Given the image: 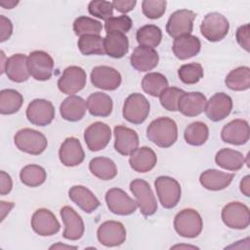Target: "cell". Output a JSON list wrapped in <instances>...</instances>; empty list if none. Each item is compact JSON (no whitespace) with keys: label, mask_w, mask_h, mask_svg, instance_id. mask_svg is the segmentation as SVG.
Returning a JSON list of instances; mask_svg holds the SVG:
<instances>
[{"label":"cell","mask_w":250,"mask_h":250,"mask_svg":"<svg viewBox=\"0 0 250 250\" xmlns=\"http://www.w3.org/2000/svg\"><path fill=\"white\" fill-rule=\"evenodd\" d=\"M222 220L224 224L235 229H244L250 224L249 208L238 201L228 203L222 210Z\"/></svg>","instance_id":"cell-9"},{"label":"cell","mask_w":250,"mask_h":250,"mask_svg":"<svg viewBox=\"0 0 250 250\" xmlns=\"http://www.w3.org/2000/svg\"><path fill=\"white\" fill-rule=\"evenodd\" d=\"M206 103V97L202 93L185 92L180 98L178 110L188 117L197 116L204 111Z\"/></svg>","instance_id":"cell-24"},{"label":"cell","mask_w":250,"mask_h":250,"mask_svg":"<svg viewBox=\"0 0 250 250\" xmlns=\"http://www.w3.org/2000/svg\"><path fill=\"white\" fill-rule=\"evenodd\" d=\"M0 204H1V222H3L6 215L9 214L11 209L14 207V203L13 202H6V201L2 200V201H0Z\"/></svg>","instance_id":"cell-53"},{"label":"cell","mask_w":250,"mask_h":250,"mask_svg":"<svg viewBox=\"0 0 250 250\" xmlns=\"http://www.w3.org/2000/svg\"><path fill=\"white\" fill-rule=\"evenodd\" d=\"M91 173L103 181H109L117 175V167L115 163L107 157H95L89 163Z\"/></svg>","instance_id":"cell-34"},{"label":"cell","mask_w":250,"mask_h":250,"mask_svg":"<svg viewBox=\"0 0 250 250\" xmlns=\"http://www.w3.org/2000/svg\"><path fill=\"white\" fill-rule=\"evenodd\" d=\"M221 138L225 143L241 146L249 141V124L243 119H234L226 124L221 131Z\"/></svg>","instance_id":"cell-20"},{"label":"cell","mask_w":250,"mask_h":250,"mask_svg":"<svg viewBox=\"0 0 250 250\" xmlns=\"http://www.w3.org/2000/svg\"><path fill=\"white\" fill-rule=\"evenodd\" d=\"M0 41L4 42L8 40L13 33V23L11 20L6 18L5 16H0Z\"/></svg>","instance_id":"cell-49"},{"label":"cell","mask_w":250,"mask_h":250,"mask_svg":"<svg viewBox=\"0 0 250 250\" xmlns=\"http://www.w3.org/2000/svg\"><path fill=\"white\" fill-rule=\"evenodd\" d=\"M59 157L66 167L81 164L85 158V153L80 141L74 137L66 138L59 149Z\"/></svg>","instance_id":"cell-21"},{"label":"cell","mask_w":250,"mask_h":250,"mask_svg":"<svg viewBox=\"0 0 250 250\" xmlns=\"http://www.w3.org/2000/svg\"><path fill=\"white\" fill-rule=\"evenodd\" d=\"M250 177L247 175L245 176L241 182H240V191L245 195V196H250Z\"/></svg>","instance_id":"cell-52"},{"label":"cell","mask_w":250,"mask_h":250,"mask_svg":"<svg viewBox=\"0 0 250 250\" xmlns=\"http://www.w3.org/2000/svg\"><path fill=\"white\" fill-rule=\"evenodd\" d=\"M20 178L23 185L31 188L41 186L47 178L45 169L36 164L24 166L20 172Z\"/></svg>","instance_id":"cell-40"},{"label":"cell","mask_w":250,"mask_h":250,"mask_svg":"<svg viewBox=\"0 0 250 250\" xmlns=\"http://www.w3.org/2000/svg\"><path fill=\"white\" fill-rule=\"evenodd\" d=\"M184 93L185 91L177 87L166 88L159 95V101L161 105L169 111H177L180 98Z\"/></svg>","instance_id":"cell-44"},{"label":"cell","mask_w":250,"mask_h":250,"mask_svg":"<svg viewBox=\"0 0 250 250\" xmlns=\"http://www.w3.org/2000/svg\"><path fill=\"white\" fill-rule=\"evenodd\" d=\"M88 11L90 15L106 21L113 16V5L109 1L94 0L88 4Z\"/></svg>","instance_id":"cell-46"},{"label":"cell","mask_w":250,"mask_h":250,"mask_svg":"<svg viewBox=\"0 0 250 250\" xmlns=\"http://www.w3.org/2000/svg\"><path fill=\"white\" fill-rule=\"evenodd\" d=\"M104 40L100 35H83L80 36L77 42L79 51L85 56L90 55H104Z\"/></svg>","instance_id":"cell-41"},{"label":"cell","mask_w":250,"mask_h":250,"mask_svg":"<svg viewBox=\"0 0 250 250\" xmlns=\"http://www.w3.org/2000/svg\"><path fill=\"white\" fill-rule=\"evenodd\" d=\"M13 188V181L9 174L5 171L0 172V194L6 195L8 194Z\"/></svg>","instance_id":"cell-51"},{"label":"cell","mask_w":250,"mask_h":250,"mask_svg":"<svg viewBox=\"0 0 250 250\" xmlns=\"http://www.w3.org/2000/svg\"><path fill=\"white\" fill-rule=\"evenodd\" d=\"M142 88L146 94L152 97H159V95L168 88V80L159 72H149L144 76Z\"/></svg>","instance_id":"cell-38"},{"label":"cell","mask_w":250,"mask_h":250,"mask_svg":"<svg viewBox=\"0 0 250 250\" xmlns=\"http://www.w3.org/2000/svg\"><path fill=\"white\" fill-rule=\"evenodd\" d=\"M14 142L20 150L31 155L41 154L48 146L46 137L41 132L30 128L18 131L14 137Z\"/></svg>","instance_id":"cell-3"},{"label":"cell","mask_w":250,"mask_h":250,"mask_svg":"<svg viewBox=\"0 0 250 250\" xmlns=\"http://www.w3.org/2000/svg\"><path fill=\"white\" fill-rule=\"evenodd\" d=\"M31 228L41 236H51L57 233L61 225L56 216L46 208L37 209L31 217Z\"/></svg>","instance_id":"cell-17"},{"label":"cell","mask_w":250,"mask_h":250,"mask_svg":"<svg viewBox=\"0 0 250 250\" xmlns=\"http://www.w3.org/2000/svg\"><path fill=\"white\" fill-rule=\"evenodd\" d=\"M102 29V23L90 17L81 16L73 21V31L79 37L83 35H100Z\"/></svg>","instance_id":"cell-42"},{"label":"cell","mask_w":250,"mask_h":250,"mask_svg":"<svg viewBox=\"0 0 250 250\" xmlns=\"http://www.w3.org/2000/svg\"><path fill=\"white\" fill-rule=\"evenodd\" d=\"M27 68L29 74L35 80L46 81L53 74V58L44 51H33L27 57Z\"/></svg>","instance_id":"cell-8"},{"label":"cell","mask_w":250,"mask_h":250,"mask_svg":"<svg viewBox=\"0 0 250 250\" xmlns=\"http://www.w3.org/2000/svg\"><path fill=\"white\" fill-rule=\"evenodd\" d=\"M92 84L102 90H116L122 81L121 74L115 68L107 65L95 66L91 71Z\"/></svg>","instance_id":"cell-15"},{"label":"cell","mask_w":250,"mask_h":250,"mask_svg":"<svg viewBox=\"0 0 250 250\" xmlns=\"http://www.w3.org/2000/svg\"><path fill=\"white\" fill-rule=\"evenodd\" d=\"M87 109L93 116L106 117L108 116L113 107L111 98L103 92H95L87 99Z\"/></svg>","instance_id":"cell-32"},{"label":"cell","mask_w":250,"mask_h":250,"mask_svg":"<svg viewBox=\"0 0 250 250\" xmlns=\"http://www.w3.org/2000/svg\"><path fill=\"white\" fill-rule=\"evenodd\" d=\"M203 67L198 62L183 64L178 70L179 78L183 83L188 85L197 83L203 77Z\"/></svg>","instance_id":"cell-43"},{"label":"cell","mask_w":250,"mask_h":250,"mask_svg":"<svg viewBox=\"0 0 250 250\" xmlns=\"http://www.w3.org/2000/svg\"><path fill=\"white\" fill-rule=\"evenodd\" d=\"M156 162V154L148 146L138 147L130 154L129 158V164L131 168L138 173L149 172L154 168Z\"/></svg>","instance_id":"cell-26"},{"label":"cell","mask_w":250,"mask_h":250,"mask_svg":"<svg viewBox=\"0 0 250 250\" xmlns=\"http://www.w3.org/2000/svg\"><path fill=\"white\" fill-rule=\"evenodd\" d=\"M136 38L140 46L154 48L157 47L161 42L162 31L154 24H146L141 26L137 30Z\"/></svg>","instance_id":"cell-39"},{"label":"cell","mask_w":250,"mask_h":250,"mask_svg":"<svg viewBox=\"0 0 250 250\" xmlns=\"http://www.w3.org/2000/svg\"><path fill=\"white\" fill-rule=\"evenodd\" d=\"M201 48L200 40L191 34L174 39L173 53L179 60H188L196 56Z\"/></svg>","instance_id":"cell-30"},{"label":"cell","mask_w":250,"mask_h":250,"mask_svg":"<svg viewBox=\"0 0 250 250\" xmlns=\"http://www.w3.org/2000/svg\"><path fill=\"white\" fill-rule=\"evenodd\" d=\"M227 87L232 91H245L250 88V68L238 66L229 72L225 79Z\"/></svg>","instance_id":"cell-35"},{"label":"cell","mask_w":250,"mask_h":250,"mask_svg":"<svg viewBox=\"0 0 250 250\" xmlns=\"http://www.w3.org/2000/svg\"><path fill=\"white\" fill-rule=\"evenodd\" d=\"M234 177L232 173H226L216 169H208L199 177L200 185L208 190H221L229 187Z\"/></svg>","instance_id":"cell-29"},{"label":"cell","mask_w":250,"mask_h":250,"mask_svg":"<svg viewBox=\"0 0 250 250\" xmlns=\"http://www.w3.org/2000/svg\"><path fill=\"white\" fill-rule=\"evenodd\" d=\"M23 103L21 93L14 89H4L0 92V113L3 115L14 114L20 110Z\"/></svg>","instance_id":"cell-36"},{"label":"cell","mask_w":250,"mask_h":250,"mask_svg":"<svg viewBox=\"0 0 250 250\" xmlns=\"http://www.w3.org/2000/svg\"><path fill=\"white\" fill-rule=\"evenodd\" d=\"M68 196L72 202L86 213L94 212L101 205L96 195L84 186H73L70 188Z\"/></svg>","instance_id":"cell-27"},{"label":"cell","mask_w":250,"mask_h":250,"mask_svg":"<svg viewBox=\"0 0 250 250\" xmlns=\"http://www.w3.org/2000/svg\"><path fill=\"white\" fill-rule=\"evenodd\" d=\"M174 229L176 232L186 238L198 236L203 229V221L200 214L191 208L180 211L174 219Z\"/></svg>","instance_id":"cell-2"},{"label":"cell","mask_w":250,"mask_h":250,"mask_svg":"<svg viewBox=\"0 0 250 250\" xmlns=\"http://www.w3.org/2000/svg\"><path fill=\"white\" fill-rule=\"evenodd\" d=\"M196 15L194 12L188 9L175 11L170 16L166 23L167 33L173 38L190 34L193 28V21Z\"/></svg>","instance_id":"cell-10"},{"label":"cell","mask_w":250,"mask_h":250,"mask_svg":"<svg viewBox=\"0 0 250 250\" xmlns=\"http://www.w3.org/2000/svg\"><path fill=\"white\" fill-rule=\"evenodd\" d=\"M166 5L167 2L165 0H144L142 2V11L146 18L156 20L164 15Z\"/></svg>","instance_id":"cell-47"},{"label":"cell","mask_w":250,"mask_h":250,"mask_svg":"<svg viewBox=\"0 0 250 250\" xmlns=\"http://www.w3.org/2000/svg\"><path fill=\"white\" fill-rule=\"evenodd\" d=\"M104 199L109 211L120 216L131 215L138 207L136 200L131 198L123 189L118 188L108 189L105 193Z\"/></svg>","instance_id":"cell-11"},{"label":"cell","mask_w":250,"mask_h":250,"mask_svg":"<svg viewBox=\"0 0 250 250\" xmlns=\"http://www.w3.org/2000/svg\"><path fill=\"white\" fill-rule=\"evenodd\" d=\"M87 110L86 101L75 95H71L64 99L60 106V112L64 120L76 122L81 120Z\"/></svg>","instance_id":"cell-28"},{"label":"cell","mask_w":250,"mask_h":250,"mask_svg":"<svg viewBox=\"0 0 250 250\" xmlns=\"http://www.w3.org/2000/svg\"><path fill=\"white\" fill-rule=\"evenodd\" d=\"M97 237L99 242L104 246H119L126 240V229L120 222L105 221L98 228Z\"/></svg>","instance_id":"cell-13"},{"label":"cell","mask_w":250,"mask_h":250,"mask_svg":"<svg viewBox=\"0 0 250 250\" xmlns=\"http://www.w3.org/2000/svg\"><path fill=\"white\" fill-rule=\"evenodd\" d=\"M60 213L64 224L62 236L68 240L80 239L85 231V226L80 215L70 206H63Z\"/></svg>","instance_id":"cell-19"},{"label":"cell","mask_w":250,"mask_h":250,"mask_svg":"<svg viewBox=\"0 0 250 250\" xmlns=\"http://www.w3.org/2000/svg\"><path fill=\"white\" fill-rule=\"evenodd\" d=\"M133 25V21L129 16L121 15L119 17H112L105 21L104 29L106 34L111 32L127 33Z\"/></svg>","instance_id":"cell-45"},{"label":"cell","mask_w":250,"mask_h":250,"mask_svg":"<svg viewBox=\"0 0 250 250\" xmlns=\"http://www.w3.org/2000/svg\"><path fill=\"white\" fill-rule=\"evenodd\" d=\"M104 47L107 56L114 59L123 58L129 51L128 37L120 32L107 33L104 40Z\"/></svg>","instance_id":"cell-31"},{"label":"cell","mask_w":250,"mask_h":250,"mask_svg":"<svg viewBox=\"0 0 250 250\" xmlns=\"http://www.w3.org/2000/svg\"><path fill=\"white\" fill-rule=\"evenodd\" d=\"M215 162L223 169L235 172L243 167L245 158L244 155L238 150L231 148H222L216 153Z\"/></svg>","instance_id":"cell-33"},{"label":"cell","mask_w":250,"mask_h":250,"mask_svg":"<svg viewBox=\"0 0 250 250\" xmlns=\"http://www.w3.org/2000/svg\"><path fill=\"white\" fill-rule=\"evenodd\" d=\"M154 187L161 205L166 209L174 208L181 199V186L177 180L169 176H159L154 181Z\"/></svg>","instance_id":"cell-7"},{"label":"cell","mask_w":250,"mask_h":250,"mask_svg":"<svg viewBox=\"0 0 250 250\" xmlns=\"http://www.w3.org/2000/svg\"><path fill=\"white\" fill-rule=\"evenodd\" d=\"M76 249L77 247L76 246H71V245H65V244H62L61 242L57 243V244H54L50 247V249Z\"/></svg>","instance_id":"cell-55"},{"label":"cell","mask_w":250,"mask_h":250,"mask_svg":"<svg viewBox=\"0 0 250 250\" xmlns=\"http://www.w3.org/2000/svg\"><path fill=\"white\" fill-rule=\"evenodd\" d=\"M114 148L122 155H130L139 146V136L136 131L126 126L114 127Z\"/></svg>","instance_id":"cell-22"},{"label":"cell","mask_w":250,"mask_h":250,"mask_svg":"<svg viewBox=\"0 0 250 250\" xmlns=\"http://www.w3.org/2000/svg\"><path fill=\"white\" fill-rule=\"evenodd\" d=\"M8 78L14 82L26 81L30 74L27 68V57L23 54H15L7 59L5 70Z\"/></svg>","instance_id":"cell-25"},{"label":"cell","mask_w":250,"mask_h":250,"mask_svg":"<svg viewBox=\"0 0 250 250\" xmlns=\"http://www.w3.org/2000/svg\"><path fill=\"white\" fill-rule=\"evenodd\" d=\"M147 139L159 147L173 146L178 139L176 122L169 117H158L152 120L146 129Z\"/></svg>","instance_id":"cell-1"},{"label":"cell","mask_w":250,"mask_h":250,"mask_svg":"<svg viewBox=\"0 0 250 250\" xmlns=\"http://www.w3.org/2000/svg\"><path fill=\"white\" fill-rule=\"evenodd\" d=\"M130 190L135 195L137 205L144 216H151L157 211L156 198L147 182L135 179L130 183Z\"/></svg>","instance_id":"cell-5"},{"label":"cell","mask_w":250,"mask_h":250,"mask_svg":"<svg viewBox=\"0 0 250 250\" xmlns=\"http://www.w3.org/2000/svg\"><path fill=\"white\" fill-rule=\"evenodd\" d=\"M86 72L77 65L67 66L58 80L59 90L66 95H73L81 91L86 85Z\"/></svg>","instance_id":"cell-12"},{"label":"cell","mask_w":250,"mask_h":250,"mask_svg":"<svg viewBox=\"0 0 250 250\" xmlns=\"http://www.w3.org/2000/svg\"><path fill=\"white\" fill-rule=\"evenodd\" d=\"M150 109L149 102L140 93H133L124 102L122 115L130 123L141 124L148 116Z\"/></svg>","instance_id":"cell-4"},{"label":"cell","mask_w":250,"mask_h":250,"mask_svg":"<svg viewBox=\"0 0 250 250\" xmlns=\"http://www.w3.org/2000/svg\"><path fill=\"white\" fill-rule=\"evenodd\" d=\"M171 248H193V249H195L197 247L191 246V245H175V246H173Z\"/></svg>","instance_id":"cell-56"},{"label":"cell","mask_w":250,"mask_h":250,"mask_svg":"<svg viewBox=\"0 0 250 250\" xmlns=\"http://www.w3.org/2000/svg\"><path fill=\"white\" fill-rule=\"evenodd\" d=\"M158 53L153 48L146 46L136 47L130 57L131 65L141 72L153 69L158 64Z\"/></svg>","instance_id":"cell-23"},{"label":"cell","mask_w":250,"mask_h":250,"mask_svg":"<svg viewBox=\"0 0 250 250\" xmlns=\"http://www.w3.org/2000/svg\"><path fill=\"white\" fill-rule=\"evenodd\" d=\"M111 138L110 127L104 122L92 123L84 132V141L91 151L104 149Z\"/></svg>","instance_id":"cell-16"},{"label":"cell","mask_w":250,"mask_h":250,"mask_svg":"<svg viewBox=\"0 0 250 250\" xmlns=\"http://www.w3.org/2000/svg\"><path fill=\"white\" fill-rule=\"evenodd\" d=\"M18 4H19V1H14V0H8V1H1L0 2V5L5 9H13Z\"/></svg>","instance_id":"cell-54"},{"label":"cell","mask_w":250,"mask_h":250,"mask_svg":"<svg viewBox=\"0 0 250 250\" xmlns=\"http://www.w3.org/2000/svg\"><path fill=\"white\" fill-rule=\"evenodd\" d=\"M229 29L228 19L220 13L207 14L200 25L202 36L210 42H218L224 39Z\"/></svg>","instance_id":"cell-6"},{"label":"cell","mask_w":250,"mask_h":250,"mask_svg":"<svg viewBox=\"0 0 250 250\" xmlns=\"http://www.w3.org/2000/svg\"><path fill=\"white\" fill-rule=\"evenodd\" d=\"M209 137L208 126L201 121L190 123L185 130L184 138L187 144L194 146H202L206 143Z\"/></svg>","instance_id":"cell-37"},{"label":"cell","mask_w":250,"mask_h":250,"mask_svg":"<svg viewBox=\"0 0 250 250\" xmlns=\"http://www.w3.org/2000/svg\"><path fill=\"white\" fill-rule=\"evenodd\" d=\"M232 109V100L226 93H216L205 105V114L213 122L224 120L229 115Z\"/></svg>","instance_id":"cell-18"},{"label":"cell","mask_w":250,"mask_h":250,"mask_svg":"<svg viewBox=\"0 0 250 250\" xmlns=\"http://www.w3.org/2000/svg\"><path fill=\"white\" fill-rule=\"evenodd\" d=\"M236 41L238 45L243 48L246 52L250 50V30H249V23H245L239 26L235 33Z\"/></svg>","instance_id":"cell-48"},{"label":"cell","mask_w":250,"mask_h":250,"mask_svg":"<svg viewBox=\"0 0 250 250\" xmlns=\"http://www.w3.org/2000/svg\"><path fill=\"white\" fill-rule=\"evenodd\" d=\"M137 4L136 0H115L112 1L113 8L118 11L119 13L126 14L130 11H132Z\"/></svg>","instance_id":"cell-50"},{"label":"cell","mask_w":250,"mask_h":250,"mask_svg":"<svg viewBox=\"0 0 250 250\" xmlns=\"http://www.w3.org/2000/svg\"><path fill=\"white\" fill-rule=\"evenodd\" d=\"M26 117L33 125L47 126L55 117V107L50 101L35 99L26 108Z\"/></svg>","instance_id":"cell-14"}]
</instances>
